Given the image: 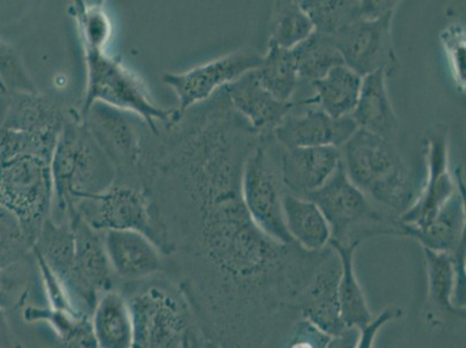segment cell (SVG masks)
I'll return each mask as SVG.
<instances>
[{
	"mask_svg": "<svg viewBox=\"0 0 466 348\" xmlns=\"http://www.w3.org/2000/svg\"><path fill=\"white\" fill-rule=\"evenodd\" d=\"M362 77L346 66L334 67L310 85L311 97L303 104L315 105L333 118L350 117L357 107Z\"/></svg>",
	"mask_w": 466,
	"mask_h": 348,
	"instance_id": "cb8c5ba5",
	"label": "cell"
},
{
	"mask_svg": "<svg viewBox=\"0 0 466 348\" xmlns=\"http://www.w3.org/2000/svg\"><path fill=\"white\" fill-rule=\"evenodd\" d=\"M99 348H131L133 320L128 301L118 288L104 292L91 316Z\"/></svg>",
	"mask_w": 466,
	"mask_h": 348,
	"instance_id": "d4e9b609",
	"label": "cell"
},
{
	"mask_svg": "<svg viewBox=\"0 0 466 348\" xmlns=\"http://www.w3.org/2000/svg\"><path fill=\"white\" fill-rule=\"evenodd\" d=\"M330 335L298 316L274 333L266 348H326Z\"/></svg>",
	"mask_w": 466,
	"mask_h": 348,
	"instance_id": "8d00e7d4",
	"label": "cell"
},
{
	"mask_svg": "<svg viewBox=\"0 0 466 348\" xmlns=\"http://www.w3.org/2000/svg\"><path fill=\"white\" fill-rule=\"evenodd\" d=\"M53 157L19 155L0 160V205L18 216L33 246L54 203Z\"/></svg>",
	"mask_w": 466,
	"mask_h": 348,
	"instance_id": "52a82bcc",
	"label": "cell"
},
{
	"mask_svg": "<svg viewBox=\"0 0 466 348\" xmlns=\"http://www.w3.org/2000/svg\"><path fill=\"white\" fill-rule=\"evenodd\" d=\"M427 270V299L422 318L431 330L443 329L465 320V310L453 304L455 267L451 254L422 248Z\"/></svg>",
	"mask_w": 466,
	"mask_h": 348,
	"instance_id": "d6986e66",
	"label": "cell"
},
{
	"mask_svg": "<svg viewBox=\"0 0 466 348\" xmlns=\"http://www.w3.org/2000/svg\"><path fill=\"white\" fill-rule=\"evenodd\" d=\"M5 116L0 129L28 131H57L61 133L65 125L67 109L62 107L52 97L37 92L8 93Z\"/></svg>",
	"mask_w": 466,
	"mask_h": 348,
	"instance_id": "7402d4cb",
	"label": "cell"
},
{
	"mask_svg": "<svg viewBox=\"0 0 466 348\" xmlns=\"http://www.w3.org/2000/svg\"><path fill=\"white\" fill-rule=\"evenodd\" d=\"M402 310L398 307L384 309L380 315L372 318L370 322L360 329L358 348H374L377 334L389 322L400 320L402 317Z\"/></svg>",
	"mask_w": 466,
	"mask_h": 348,
	"instance_id": "f35d334b",
	"label": "cell"
},
{
	"mask_svg": "<svg viewBox=\"0 0 466 348\" xmlns=\"http://www.w3.org/2000/svg\"><path fill=\"white\" fill-rule=\"evenodd\" d=\"M104 237L109 264L118 282H137L167 273V257L143 233L112 230Z\"/></svg>",
	"mask_w": 466,
	"mask_h": 348,
	"instance_id": "e0dca14e",
	"label": "cell"
},
{
	"mask_svg": "<svg viewBox=\"0 0 466 348\" xmlns=\"http://www.w3.org/2000/svg\"><path fill=\"white\" fill-rule=\"evenodd\" d=\"M340 151L347 177L377 206L397 216L412 207L417 181L396 142L359 128Z\"/></svg>",
	"mask_w": 466,
	"mask_h": 348,
	"instance_id": "277c9868",
	"label": "cell"
},
{
	"mask_svg": "<svg viewBox=\"0 0 466 348\" xmlns=\"http://www.w3.org/2000/svg\"><path fill=\"white\" fill-rule=\"evenodd\" d=\"M358 129L351 117L333 118L315 105L292 103L291 109L272 131V135L283 148H340Z\"/></svg>",
	"mask_w": 466,
	"mask_h": 348,
	"instance_id": "9a60e30c",
	"label": "cell"
},
{
	"mask_svg": "<svg viewBox=\"0 0 466 348\" xmlns=\"http://www.w3.org/2000/svg\"><path fill=\"white\" fill-rule=\"evenodd\" d=\"M193 342V341H192ZM190 348H192V346H190Z\"/></svg>",
	"mask_w": 466,
	"mask_h": 348,
	"instance_id": "ee69618b",
	"label": "cell"
},
{
	"mask_svg": "<svg viewBox=\"0 0 466 348\" xmlns=\"http://www.w3.org/2000/svg\"><path fill=\"white\" fill-rule=\"evenodd\" d=\"M299 84L292 103H299L311 97L310 85L317 82L334 67L345 66L340 52L332 37L313 32L307 40L294 49Z\"/></svg>",
	"mask_w": 466,
	"mask_h": 348,
	"instance_id": "484cf974",
	"label": "cell"
},
{
	"mask_svg": "<svg viewBox=\"0 0 466 348\" xmlns=\"http://www.w3.org/2000/svg\"><path fill=\"white\" fill-rule=\"evenodd\" d=\"M315 32L312 21L299 2L278 0L272 7L269 20L268 45L283 49H294Z\"/></svg>",
	"mask_w": 466,
	"mask_h": 348,
	"instance_id": "4dcf8cb0",
	"label": "cell"
},
{
	"mask_svg": "<svg viewBox=\"0 0 466 348\" xmlns=\"http://www.w3.org/2000/svg\"><path fill=\"white\" fill-rule=\"evenodd\" d=\"M37 277L39 269L33 253L14 265L0 269V309L8 312L26 307Z\"/></svg>",
	"mask_w": 466,
	"mask_h": 348,
	"instance_id": "d6a6232c",
	"label": "cell"
},
{
	"mask_svg": "<svg viewBox=\"0 0 466 348\" xmlns=\"http://www.w3.org/2000/svg\"><path fill=\"white\" fill-rule=\"evenodd\" d=\"M395 12L372 20H359L332 36L343 63L361 77L382 70L388 78L400 69L392 41Z\"/></svg>",
	"mask_w": 466,
	"mask_h": 348,
	"instance_id": "7c38bea8",
	"label": "cell"
},
{
	"mask_svg": "<svg viewBox=\"0 0 466 348\" xmlns=\"http://www.w3.org/2000/svg\"><path fill=\"white\" fill-rule=\"evenodd\" d=\"M405 237L431 251L451 254L465 241V201L461 189L441 208L435 218L420 229H404Z\"/></svg>",
	"mask_w": 466,
	"mask_h": 348,
	"instance_id": "603a6c76",
	"label": "cell"
},
{
	"mask_svg": "<svg viewBox=\"0 0 466 348\" xmlns=\"http://www.w3.org/2000/svg\"><path fill=\"white\" fill-rule=\"evenodd\" d=\"M328 220L329 243L351 246L379 236L405 237L400 216L372 202L347 177L342 163L323 188L309 195Z\"/></svg>",
	"mask_w": 466,
	"mask_h": 348,
	"instance_id": "5b68a950",
	"label": "cell"
},
{
	"mask_svg": "<svg viewBox=\"0 0 466 348\" xmlns=\"http://www.w3.org/2000/svg\"><path fill=\"white\" fill-rule=\"evenodd\" d=\"M162 250L203 337L224 348H266L298 313L296 300L330 246L279 243L254 223L241 186L220 184L168 216Z\"/></svg>",
	"mask_w": 466,
	"mask_h": 348,
	"instance_id": "6da1fadb",
	"label": "cell"
},
{
	"mask_svg": "<svg viewBox=\"0 0 466 348\" xmlns=\"http://www.w3.org/2000/svg\"><path fill=\"white\" fill-rule=\"evenodd\" d=\"M341 262V277L339 282V301H340L341 318L347 328L362 329L370 322L372 313L367 303L366 296L360 286L354 269V256L359 246H345L329 243Z\"/></svg>",
	"mask_w": 466,
	"mask_h": 348,
	"instance_id": "f1b7e54d",
	"label": "cell"
},
{
	"mask_svg": "<svg viewBox=\"0 0 466 348\" xmlns=\"http://www.w3.org/2000/svg\"><path fill=\"white\" fill-rule=\"evenodd\" d=\"M82 117L85 125L116 171V182L141 185V168L150 129L133 114L92 105Z\"/></svg>",
	"mask_w": 466,
	"mask_h": 348,
	"instance_id": "9c48e42d",
	"label": "cell"
},
{
	"mask_svg": "<svg viewBox=\"0 0 466 348\" xmlns=\"http://www.w3.org/2000/svg\"><path fill=\"white\" fill-rule=\"evenodd\" d=\"M427 155L426 185L408 211L400 216L402 228L426 227L451 200L459 182L449 169V127L436 123L425 135Z\"/></svg>",
	"mask_w": 466,
	"mask_h": 348,
	"instance_id": "5bb4252c",
	"label": "cell"
},
{
	"mask_svg": "<svg viewBox=\"0 0 466 348\" xmlns=\"http://www.w3.org/2000/svg\"><path fill=\"white\" fill-rule=\"evenodd\" d=\"M48 325L57 339L50 348H99L93 334L91 318L57 312L49 318Z\"/></svg>",
	"mask_w": 466,
	"mask_h": 348,
	"instance_id": "d590c367",
	"label": "cell"
},
{
	"mask_svg": "<svg viewBox=\"0 0 466 348\" xmlns=\"http://www.w3.org/2000/svg\"><path fill=\"white\" fill-rule=\"evenodd\" d=\"M133 320L131 348H190L201 333L180 287L167 273L118 282Z\"/></svg>",
	"mask_w": 466,
	"mask_h": 348,
	"instance_id": "3957f363",
	"label": "cell"
},
{
	"mask_svg": "<svg viewBox=\"0 0 466 348\" xmlns=\"http://www.w3.org/2000/svg\"><path fill=\"white\" fill-rule=\"evenodd\" d=\"M83 54L86 87L78 108L80 116L92 105L104 104L137 116L154 134L177 116V109H165L157 105L146 83L120 59L99 50L83 49Z\"/></svg>",
	"mask_w": 466,
	"mask_h": 348,
	"instance_id": "8992f818",
	"label": "cell"
},
{
	"mask_svg": "<svg viewBox=\"0 0 466 348\" xmlns=\"http://www.w3.org/2000/svg\"><path fill=\"white\" fill-rule=\"evenodd\" d=\"M455 267V292L453 304L457 309L465 310L466 305V274H465V241L451 253Z\"/></svg>",
	"mask_w": 466,
	"mask_h": 348,
	"instance_id": "ab89813d",
	"label": "cell"
},
{
	"mask_svg": "<svg viewBox=\"0 0 466 348\" xmlns=\"http://www.w3.org/2000/svg\"><path fill=\"white\" fill-rule=\"evenodd\" d=\"M0 348H24L8 322L7 312L0 309Z\"/></svg>",
	"mask_w": 466,
	"mask_h": 348,
	"instance_id": "60d3db41",
	"label": "cell"
},
{
	"mask_svg": "<svg viewBox=\"0 0 466 348\" xmlns=\"http://www.w3.org/2000/svg\"><path fill=\"white\" fill-rule=\"evenodd\" d=\"M33 253V243L18 216L0 205V269L15 264Z\"/></svg>",
	"mask_w": 466,
	"mask_h": 348,
	"instance_id": "e575fe53",
	"label": "cell"
},
{
	"mask_svg": "<svg viewBox=\"0 0 466 348\" xmlns=\"http://www.w3.org/2000/svg\"><path fill=\"white\" fill-rule=\"evenodd\" d=\"M33 253L42 259L66 286L75 257V235L70 218L56 220L50 216L34 243Z\"/></svg>",
	"mask_w": 466,
	"mask_h": 348,
	"instance_id": "83f0119b",
	"label": "cell"
},
{
	"mask_svg": "<svg viewBox=\"0 0 466 348\" xmlns=\"http://www.w3.org/2000/svg\"><path fill=\"white\" fill-rule=\"evenodd\" d=\"M387 79L382 70L362 78L357 107L350 117L360 129L396 142L400 121L390 100Z\"/></svg>",
	"mask_w": 466,
	"mask_h": 348,
	"instance_id": "44dd1931",
	"label": "cell"
},
{
	"mask_svg": "<svg viewBox=\"0 0 466 348\" xmlns=\"http://www.w3.org/2000/svg\"><path fill=\"white\" fill-rule=\"evenodd\" d=\"M192 348H224L219 343L210 341L206 337H203L201 333H198L193 338Z\"/></svg>",
	"mask_w": 466,
	"mask_h": 348,
	"instance_id": "7bdbcfd3",
	"label": "cell"
},
{
	"mask_svg": "<svg viewBox=\"0 0 466 348\" xmlns=\"http://www.w3.org/2000/svg\"><path fill=\"white\" fill-rule=\"evenodd\" d=\"M359 328H347L343 333L330 337L326 348H358Z\"/></svg>",
	"mask_w": 466,
	"mask_h": 348,
	"instance_id": "b9f144b4",
	"label": "cell"
},
{
	"mask_svg": "<svg viewBox=\"0 0 466 348\" xmlns=\"http://www.w3.org/2000/svg\"><path fill=\"white\" fill-rule=\"evenodd\" d=\"M71 211L96 231H137L156 244L150 201L142 186L114 182L103 193L79 202Z\"/></svg>",
	"mask_w": 466,
	"mask_h": 348,
	"instance_id": "8fae6325",
	"label": "cell"
},
{
	"mask_svg": "<svg viewBox=\"0 0 466 348\" xmlns=\"http://www.w3.org/2000/svg\"><path fill=\"white\" fill-rule=\"evenodd\" d=\"M299 4L312 21L315 32L330 37L363 20L362 2L357 0H304Z\"/></svg>",
	"mask_w": 466,
	"mask_h": 348,
	"instance_id": "1f68e13d",
	"label": "cell"
},
{
	"mask_svg": "<svg viewBox=\"0 0 466 348\" xmlns=\"http://www.w3.org/2000/svg\"><path fill=\"white\" fill-rule=\"evenodd\" d=\"M0 83L7 93L37 92L18 50L3 39H0Z\"/></svg>",
	"mask_w": 466,
	"mask_h": 348,
	"instance_id": "74e56055",
	"label": "cell"
},
{
	"mask_svg": "<svg viewBox=\"0 0 466 348\" xmlns=\"http://www.w3.org/2000/svg\"><path fill=\"white\" fill-rule=\"evenodd\" d=\"M223 90L232 107L262 135L272 134L292 107V103H282L269 95L261 87L254 70L227 85Z\"/></svg>",
	"mask_w": 466,
	"mask_h": 348,
	"instance_id": "ffe728a7",
	"label": "cell"
},
{
	"mask_svg": "<svg viewBox=\"0 0 466 348\" xmlns=\"http://www.w3.org/2000/svg\"><path fill=\"white\" fill-rule=\"evenodd\" d=\"M262 55L256 49L243 48L179 74H165L163 82L177 97V114H184L195 106L235 82L241 76L259 67Z\"/></svg>",
	"mask_w": 466,
	"mask_h": 348,
	"instance_id": "4fadbf2b",
	"label": "cell"
},
{
	"mask_svg": "<svg viewBox=\"0 0 466 348\" xmlns=\"http://www.w3.org/2000/svg\"><path fill=\"white\" fill-rule=\"evenodd\" d=\"M341 277V262L330 248L310 281L295 302L299 315L311 322L318 329L334 337L347 329L341 318L339 301V282Z\"/></svg>",
	"mask_w": 466,
	"mask_h": 348,
	"instance_id": "2e32d148",
	"label": "cell"
},
{
	"mask_svg": "<svg viewBox=\"0 0 466 348\" xmlns=\"http://www.w3.org/2000/svg\"><path fill=\"white\" fill-rule=\"evenodd\" d=\"M52 218L66 219L79 202L103 193L116 182V171L92 138L78 109L67 108L52 161Z\"/></svg>",
	"mask_w": 466,
	"mask_h": 348,
	"instance_id": "7a4b0ae2",
	"label": "cell"
},
{
	"mask_svg": "<svg viewBox=\"0 0 466 348\" xmlns=\"http://www.w3.org/2000/svg\"><path fill=\"white\" fill-rule=\"evenodd\" d=\"M282 151L272 134L262 135L245 163L241 193L254 223L279 243L292 244L282 207Z\"/></svg>",
	"mask_w": 466,
	"mask_h": 348,
	"instance_id": "ba28073f",
	"label": "cell"
},
{
	"mask_svg": "<svg viewBox=\"0 0 466 348\" xmlns=\"http://www.w3.org/2000/svg\"><path fill=\"white\" fill-rule=\"evenodd\" d=\"M70 15L74 16L82 48L106 52L112 39L113 24L104 6L76 2L71 6Z\"/></svg>",
	"mask_w": 466,
	"mask_h": 348,
	"instance_id": "836d02e7",
	"label": "cell"
},
{
	"mask_svg": "<svg viewBox=\"0 0 466 348\" xmlns=\"http://www.w3.org/2000/svg\"><path fill=\"white\" fill-rule=\"evenodd\" d=\"M282 207L287 230L294 243L308 251H321L328 248L329 226L315 202L285 190Z\"/></svg>",
	"mask_w": 466,
	"mask_h": 348,
	"instance_id": "4316f807",
	"label": "cell"
},
{
	"mask_svg": "<svg viewBox=\"0 0 466 348\" xmlns=\"http://www.w3.org/2000/svg\"><path fill=\"white\" fill-rule=\"evenodd\" d=\"M69 218L75 235L74 265L66 291L80 315L90 317L104 292L117 287L105 248L104 232L85 223L74 211Z\"/></svg>",
	"mask_w": 466,
	"mask_h": 348,
	"instance_id": "30bf717a",
	"label": "cell"
},
{
	"mask_svg": "<svg viewBox=\"0 0 466 348\" xmlns=\"http://www.w3.org/2000/svg\"><path fill=\"white\" fill-rule=\"evenodd\" d=\"M256 71L262 87L275 99L291 103L298 92L299 77L294 53L290 49L268 45Z\"/></svg>",
	"mask_w": 466,
	"mask_h": 348,
	"instance_id": "f546056e",
	"label": "cell"
},
{
	"mask_svg": "<svg viewBox=\"0 0 466 348\" xmlns=\"http://www.w3.org/2000/svg\"><path fill=\"white\" fill-rule=\"evenodd\" d=\"M341 164L336 147L283 148L281 176L287 192L308 198L330 179Z\"/></svg>",
	"mask_w": 466,
	"mask_h": 348,
	"instance_id": "ac0fdd59",
	"label": "cell"
}]
</instances>
